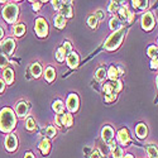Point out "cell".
Returning a JSON list of instances; mask_svg holds the SVG:
<instances>
[{"label": "cell", "mask_w": 158, "mask_h": 158, "mask_svg": "<svg viewBox=\"0 0 158 158\" xmlns=\"http://www.w3.org/2000/svg\"><path fill=\"white\" fill-rule=\"evenodd\" d=\"M17 119L14 111L10 108H4L0 111V130L4 133H10V131L15 128Z\"/></svg>", "instance_id": "cell-1"}, {"label": "cell", "mask_w": 158, "mask_h": 158, "mask_svg": "<svg viewBox=\"0 0 158 158\" xmlns=\"http://www.w3.org/2000/svg\"><path fill=\"white\" fill-rule=\"evenodd\" d=\"M124 33H125V31L122 28V29H119V31H116V32H114L108 39H106V42H105V48H106L108 51H114V49H116L118 47L120 46V43H122V39H123V37H124Z\"/></svg>", "instance_id": "cell-2"}, {"label": "cell", "mask_w": 158, "mask_h": 158, "mask_svg": "<svg viewBox=\"0 0 158 158\" xmlns=\"http://www.w3.org/2000/svg\"><path fill=\"white\" fill-rule=\"evenodd\" d=\"M3 17L8 23H14L18 18V6L15 4H9L3 9Z\"/></svg>", "instance_id": "cell-3"}, {"label": "cell", "mask_w": 158, "mask_h": 158, "mask_svg": "<svg viewBox=\"0 0 158 158\" xmlns=\"http://www.w3.org/2000/svg\"><path fill=\"white\" fill-rule=\"evenodd\" d=\"M35 33H37L38 37H41V38L47 35V33H48V24H47L46 19L38 18L35 20Z\"/></svg>", "instance_id": "cell-4"}, {"label": "cell", "mask_w": 158, "mask_h": 158, "mask_svg": "<svg viewBox=\"0 0 158 158\" xmlns=\"http://www.w3.org/2000/svg\"><path fill=\"white\" fill-rule=\"evenodd\" d=\"M154 27V18L152 13H144L142 17V28L144 31H151Z\"/></svg>", "instance_id": "cell-5"}, {"label": "cell", "mask_w": 158, "mask_h": 158, "mask_svg": "<svg viewBox=\"0 0 158 158\" xmlns=\"http://www.w3.org/2000/svg\"><path fill=\"white\" fill-rule=\"evenodd\" d=\"M5 148L9 152H14L18 148V139L14 134H9L5 139Z\"/></svg>", "instance_id": "cell-6"}, {"label": "cell", "mask_w": 158, "mask_h": 158, "mask_svg": "<svg viewBox=\"0 0 158 158\" xmlns=\"http://www.w3.org/2000/svg\"><path fill=\"white\" fill-rule=\"evenodd\" d=\"M67 109L70 110V113H75L78 109V96L76 94H71L67 99Z\"/></svg>", "instance_id": "cell-7"}, {"label": "cell", "mask_w": 158, "mask_h": 158, "mask_svg": "<svg viewBox=\"0 0 158 158\" xmlns=\"http://www.w3.org/2000/svg\"><path fill=\"white\" fill-rule=\"evenodd\" d=\"M72 2H62L61 4V15L64 18H71L72 17Z\"/></svg>", "instance_id": "cell-8"}, {"label": "cell", "mask_w": 158, "mask_h": 158, "mask_svg": "<svg viewBox=\"0 0 158 158\" xmlns=\"http://www.w3.org/2000/svg\"><path fill=\"white\" fill-rule=\"evenodd\" d=\"M66 62H67V64L71 69H76L78 66V62H80V58H78L76 52H71L70 55L66 56Z\"/></svg>", "instance_id": "cell-9"}, {"label": "cell", "mask_w": 158, "mask_h": 158, "mask_svg": "<svg viewBox=\"0 0 158 158\" xmlns=\"http://www.w3.org/2000/svg\"><path fill=\"white\" fill-rule=\"evenodd\" d=\"M101 135H102V139H104L105 142H108V143L111 142V139H113V137H114V130H113V128L109 127V125H106L105 128H102Z\"/></svg>", "instance_id": "cell-10"}, {"label": "cell", "mask_w": 158, "mask_h": 158, "mask_svg": "<svg viewBox=\"0 0 158 158\" xmlns=\"http://www.w3.org/2000/svg\"><path fill=\"white\" fill-rule=\"evenodd\" d=\"M14 48H15V41L14 39H11V38L6 39V41L3 43V49H4V52L6 55H11L13 51H14Z\"/></svg>", "instance_id": "cell-11"}, {"label": "cell", "mask_w": 158, "mask_h": 158, "mask_svg": "<svg viewBox=\"0 0 158 158\" xmlns=\"http://www.w3.org/2000/svg\"><path fill=\"white\" fill-rule=\"evenodd\" d=\"M27 114H28V104L25 101H20L17 105V115L20 118H24L27 116Z\"/></svg>", "instance_id": "cell-12"}, {"label": "cell", "mask_w": 158, "mask_h": 158, "mask_svg": "<svg viewBox=\"0 0 158 158\" xmlns=\"http://www.w3.org/2000/svg\"><path fill=\"white\" fill-rule=\"evenodd\" d=\"M118 140H119V143L124 144V146L129 143L130 138H129V133H128L127 129H122L119 133H118Z\"/></svg>", "instance_id": "cell-13"}, {"label": "cell", "mask_w": 158, "mask_h": 158, "mask_svg": "<svg viewBox=\"0 0 158 158\" xmlns=\"http://www.w3.org/2000/svg\"><path fill=\"white\" fill-rule=\"evenodd\" d=\"M135 131H137L138 138H140V139L146 138L147 134H148V129H147V127L144 125V124H138L137 128H135Z\"/></svg>", "instance_id": "cell-14"}, {"label": "cell", "mask_w": 158, "mask_h": 158, "mask_svg": "<svg viewBox=\"0 0 158 158\" xmlns=\"http://www.w3.org/2000/svg\"><path fill=\"white\" fill-rule=\"evenodd\" d=\"M31 73L33 77H39L42 73V66L39 63H33L31 66Z\"/></svg>", "instance_id": "cell-15"}, {"label": "cell", "mask_w": 158, "mask_h": 158, "mask_svg": "<svg viewBox=\"0 0 158 158\" xmlns=\"http://www.w3.org/2000/svg\"><path fill=\"white\" fill-rule=\"evenodd\" d=\"M44 77H46V80L48 82H52L55 80V77H56V72H55V69L53 67H47L46 71H44Z\"/></svg>", "instance_id": "cell-16"}, {"label": "cell", "mask_w": 158, "mask_h": 158, "mask_svg": "<svg viewBox=\"0 0 158 158\" xmlns=\"http://www.w3.org/2000/svg\"><path fill=\"white\" fill-rule=\"evenodd\" d=\"M39 149H41V152L43 154H48L49 153V149H51V143L48 139H43L41 142V144H39Z\"/></svg>", "instance_id": "cell-17"}, {"label": "cell", "mask_w": 158, "mask_h": 158, "mask_svg": "<svg viewBox=\"0 0 158 158\" xmlns=\"http://www.w3.org/2000/svg\"><path fill=\"white\" fill-rule=\"evenodd\" d=\"M55 25L58 28V29H62L64 28V25H66V18L62 17L61 14H58L56 18H55Z\"/></svg>", "instance_id": "cell-18"}, {"label": "cell", "mask_w": 158, "mask_h": 158, "mask_svg": "<svg viewBox=\"0 0 158 158\" xmlns=\"http://www.w3.org/2000/svg\"><path fill=\"white\" fill-rule=\"evenodd\" d=\"M4 78H5L6 84H11L13 80H14V72H13V70L5 69V70H4Z\"/></svg>", "instance_id": "cell-19"}, {"label": "cell", "mask_w": 158, "mask_h": 158, "mask_svg": "<svg viewBox=\"0 0 158 158\" xmlns=\"http://www.w3.org/2000/svg\"><path fill=\"white\" fill-rule=\"evenodd\" d=\"M52 108H53V110L57 113V114H62L63 113V109H64V105L61 100H56L53 102V105H52Z\"/></svg>", "instance_id": "cell-20"}, {"label": "cell", "mask_w": 158, "mask_h": 158, "mask_svg": "<svg viewBox=\"0 0 158 158\" xmlns=\"http://www.w3.org/2000/svg\"><path fill=\"white\" fill-rule=\"evenodd\" d=\"M110 28H111V31H114V32L122 29L120 20L118 19V18H111V20H110Z\"/></svg>", "instance_id": "cell-21"}, {"label": "cell", "mask_w": 158, "mask_h": 158, "mask_svg": "<svg viewBox=\"0 0 158 158\" xmlns=\"http://www.w3.org/2000/svg\"><path fill=\"white\" fill-rule=\"evenodd\" d=\"M25 33V27H24V24H17L15 27H14V34L20 37Z\"/></svg>", "instance_id": "cell-22"}, {"label": "cell", "mask_w": 158, "mask_h": 158, "mask_svg": "<svg viewBox=\"0 0 158 158\" xmlns=\"http://www.w3.org/2000/svg\"><path fill=\"white\" fill-rule=\"evenodd\" d=\"M62 125L64 127H71L72 125V115L69 113V114H63V123Z\"/></svg>", "instance_id": "cell-23"}, {"label": "cell", "mask_w": 158, "mask_h": 158, "mask_svg": "<svg viewBox=\"0 0 158 158\" xmlns=\"http://www.w3.org/2000/svg\"><path fill=\"white\" fill-rule=\"evenodd\" d=\"M118 76H119V75H118L116 67L111 66V67L109 69V71H108V77L110 78V80H116V77H118Z\"/></svg>", "instance_id": "cell-24"}, {"label": "cell", "mask_w": 158, "mask_h": 158, "mask_svg": "<svg viewBox=\"0 0 158 158\" xmlns=\"http://www.w3.org/2000/svg\"><path fill=\"white\" fill-rule=\"evenodd\" d=\"M105 77H106V72H105V70L104 69H99L96 71V73H95V78L98 81H102Z\"/></svg>", "instance_id": "cell-25"}, {"label": "cell", "mask_w": 158, "mask_h": 158, "mask_svg": "<svg viewBox=\"0 0 158 158\" xmlns=\"http://www.w3.org/2000/svg\"><path fill=\"white\" fill-rule=\"evenodd\" d=\"M102 90H104V93H105V96H109V95H111L114 93V89H113V85L111 84H105L104 87H102Z\"/></svg>", "instance_id": "cell-26"}, {"label": "cell", "mask_w": 158, "mask_h": 158, "mask_svg": "<svg viewBox=\"0 0 158 158\" xmlns=\"http://www.w3.org/2000/svg\"><path fill=\"white\" fill-rule=\"evenodd\" d=\"M62 49H63V52H64L66 56L70 55L71 52H72V46H71V43H70V42H64L63 46H62Z\"/></svg>", "instance_id": "cell-27"}, {"label": "cell", "mask_w": 158, "mask_h": 158, "mask_svg": "<svg viewBox=\"0 0 158 158\" xmlns=\"http://www.w3.org/2000/svg\"><path fill=\"white\" fill-rule=\"evenodd\" d=\"M46 135H47L48 138H53V137L56 135V129H55V127L49 125V127L46 129Z\"/></svg>", "instance_id": "cell-28"}, {"label": "cell", "mask_w": 158, "mask_h": 158, "mask_svg": "<svg viewBox=\"0 0 158 158\" xmlns=\"http://www.w3.org/2000/svg\"><path fill=\"white\" fill-rule=\"evenodd\" d=\"M64 57H66V55H64L62 47H61V48L57 51V53H56V58H57L58 62H63V61H64Z\"/></svg>", "instance_id": "cell-29"}, {"label": "cell", "mask_w": 158, "mask_h": 158, "mask_svg": "<svg viewBox=\"0 0 158 158\" xmlns=\"http://www.w3.org/2000/svg\"><path fill=\"white\" fill-rule=\"evenodd\" d=\"M123 149L119 148V147H116L114 151H113V158H123Z\"/></svg>", "instance_id": "cell-30"}, {"label": "cell", "mask_w": 158, "mask_h": 158, "mask_svg": "<svg viewBox=\"0 0 158 158\" xmlns=\"http://www.w3.org/2000/svg\"><path fill=\"white\" fill-rule=\"evenodd\" d=\"M25 127H27L28 130H33V129L35 128V122H34L33 118H28L27 123H25Z\"/></svg>", "instance_id": "cell-31"}, {"label": "cell", "mask_w": 158, "mask_h": 158, "mask_svg": "<svg viewBox=\"0 0 158 158\" xmlns=\"http://www.w3.org/2000/svg\"><path fill=\"white\" fill-rule=\"evenodd\" d=\"M87 23H89V25H90L91 28H96V25H98V19L95 18V15H91V17L89 18Z\"/></svg>", "instance_id": "cell-32"}, {"label": "cell", "mask_w": 158, "mask_h": 158, "mask_svg": "<svg viewBox=\"0 0 158 158\" xmlns=\"http://www.w3.org/2000/svg\"><path fill=\"white\" fill-rule=\"evenodd\" d=\"M148 56L152 57V58H156L157 57V47L156 46H151L148 48Z\"/></svg>", "instance_id": "cell-33"}, {"label": "cell", "mask_w": 158, "mask_h": 158, "mask_svg": "<svg viewBox=\"0 0 158 158\" xmlns=\"http://www.w3.org/2000/svg\"><path fill=\"white\" fill-rule=\"evenodd\" d=\"M147 152H148V154H149V157L151 158H157V148L156 147H148L147 148Z\"/></svg>", "instance_id": "cell-34"}, {"label": "cell", "mask_w": 158, "mask_h": 158, "mask_svg": "<svg viewBox=\"0 0 158 158\" xmlns=\"http://www.w3.org/2000/svg\"><path fill=\"white\" fill-rule=\"evenodd\" d=\"M9 63V61H8V58H6V56H4L3 53H0V67L2 69H4L5 66Z\"/></svg>", "instance_id": "cell-35"}, {"label": "cell", "mask_w": 158, "mask_h": 158, "mask_svg": "<svg viewBox=\"0 0 158 158\" xmlns=\"http://www.w3.org/2000/svg\"><path fill=\"white\" fill-rule=\"evenodd\" d=\"M55 122H56V124L58 127H61L62 123H63V114H57L56 118H55Z\"/></svg>", "instance_id": "cell-36"}, {"label": "cell", "mask_w": 158, "mask_h": 158, "mask_svg": "<svg viewBox=\"0 0 158 158\" xmlns=\"http://www.w3.org/2000/svg\"><path fill=\"white\" fill-rule=\"evenodd\" d=\"M113 89H114V93H119L122 90V82L120 81H115V85H113Z\"/></svg>", "instance_id": "cell-37"}, {"label": "cell", "mask_w": 158, "mask_h": 158, "mask_svg": "<svg viewBox=\"0 0 158 158\" xmlns=\"http://www.w3.org/2000/svg\"><path fill=\"white\" fill-rule=\"evenodd\" d=\"M119 13H120V15L123 17V18H128V14H129V10L127 9V6H124V8H122V9H119Z\"/></svg>", "instance_id": "cell-38"}, {"label": "cell", "mask_w": 158, "mask_h": 158, "mask_svg": "<svg viewBox=\"0 0 158 158\" xmlns=\"http://www.w3.org/2000/svg\"><path fill=\"white\" fill-rule=\"evenodd\" d=\"M118 10V3H115V2H111L110 4H109V11H111V13H115Z\"/></svg>", "instance_id": "cell-39"}, {"label": "cell", "mask_w": 158, "mask_h": 158, "mask_svg": "<svg viewBox=\"0 0 158 158\" xmlns=\"http://www.w3.org/2000/svg\"><path fill=\"white\" fill-rule=\"evenodd\" d=\"M90 158H100V152L99 151H93L90 154Z\"/></svg>", "instance_id": "cell-40"}, {"label": "cell", "mask_w": 158, "mask_h": 158, "mask_svg": "<svg viewBox=\"0 0 158 158\" xmlns=\"http://www.w3.org/2000/svg\"><path fill=\"white\" fill-rule=\"evenodd\" d=\"M39 8H41V3H39V2H33V9H34L35 11H38Z\"/></svg>", "instance_id": "cell-41"}, {"label": "cell", "mask_w": 158, "mask_h": 158, "mask_svg": "<svg viewBox=\"0 0 158 158\" xmlns=\"http://www.w3.org/2000/svg\"><path fill=\"white\" fill-rule=\"evenodd\" d=\"M95 18H96V19H98V18H99V19H102V18H104V14H102V11H101V10H98V11H96Z\"/></svg>", "instance_id": "cell-42"}, {"label": "cell", "mask_w": 158, "mask_h": 158, "mask_svg": "<svg viewBox=\"0 0 158 158\" xmlns=\"http://www.w3.org/2000/svg\"><path fill=\"white\" fill-rule=\"evenodd\" d=\"M52 3H53L55 9H60L61 8V4H62V2H58V0H56V2H52Z\"/></svg>", "instance_id": "cell-43"}, {"label": "cell", "mask_w": 158, "mask_h": 158, "mask_svg": "<svg viewBox=\"0 0 158 158\" xmlns=\"http://www.w3.org/2000/svg\"><path fill=\"white\" fill-rule=\"evenodd\" d=\"M157 66H158V64H157V57H156V58H153L152 62H151V67H152V69H157Z\"/></svg>", "instance_id": "cell-44"}, {"label": "cell", "mask_w": 158, "mask_h": 158, "mask_svg": "<svg viewBox=\"0 0 158 158\" xmlns=\"http://www.w3.org/2000/svg\"><path fill=\"white\" fill-rule=\"evenodd\" d=\"M128 22L129 23H131V22H133V19H134V14H133V13H129V14H128Z\"/></svg>", "instance_id": "cell-45"}, {"label": "cell", "mask_w": 158, "mask_h": 158, "mask_svg": "<svg viewBox=\"0 0 158 158\" xmlns=\"http://www.w3.org/2000/svg\"><path fill=\"white\" fill-rule=\"evenodd\" d=\"M131 3H133V6L134 8H139L140 6V2H139V0H133Z\"/></svg>", "instance_id": "cell-46"}, {"label": "cell", "mask_w": 158, "mask_h": 158, "mask_svg": "<svg viewBox=\"0 0 158 158\" xmlns=\"http://www.w3.org/2000/svg\"><path fill=\"white\" fill-rule=\"evenodd\" d=\"M4 87H5V84H4V81L2 80V78H0V93L4 91Z\"/></svg>", "instance_id": "cell-47"}, {"label": "cell", "mask_w": 158, "mask_h": 158, "mask_svg": "<svg viewBox=\"0 0 158 158\" xmlns=\"http://www.w3.org/2000/svg\"><path fill=\"white\" fill-rule=\"evenodd\" d=\"M147 6H148V2H140V6L139 8L144 9V8H147Z\"/></svg>", "instance_id": "cell-48"}, {"label": "cell", "mask_w": 158, "mask_h": 158, "mask_svg": "<svg viewBox=\"0 0 158 158\" xmlns=\"http://www.w3.org/2000/svg\"><path fill=\"white\" fill-rule=\"evenodd\" d=\"M116 71H118V75H123V73H124L123 67H118V69H116Z\"/></svg>", "instance_id": "cell-49"}, {"label": "cell", "mask_w": 158, "mask_h": 158, "mask_svg": "<svg viewBox=\"0 0 158 158\" xmlns=\"http://www.w3.org/2000/svg\"><path fill=\"white\" fill-rule=\"evenodd\" d=\"M109 144H110V149H111V151H114V149L116 148V146H115L114 142H109Z\"/></svg>", "instance_id": "cell-50"}, {"label": "cell", "mask_w": 158, "mask_h": 158, "mask_svg": "<svg viewBox=\"0 0 158 158\" xmlns=\"http://www.w3.org/2000/svg\"><path fill=\"white\" fill-rule=\"evenodd\" d=\"M24 158H35V157H34V156H33V154H32L31 152H28L27 154H25V156H24Z\"/></svg>", "instance_id": "cell-51"}, {"label": "cell", "mask_w": 158, "mask_h": 158, "mask_svg": "<svg viewBox=\"0 0 158 158\" xmlns=\"http://www.w3.org/2000/svg\"><path fill=\"white\" fill-rule=\"evenodd\" d=\"M4 37V29L2 28V27H0V39H2Z\"/></svg>", "instance_id": "cell-52"}, {"label": "cell", "mask_w": 158, "mask_h": 158, "mask_svg": "<svg viewBox=\"0 0 158 158\" xmlns=\"http://www.w3.org/2000/svg\"><path fill=\"white\" fill-rule=\"evenodd\" d=\"M124 158H133V156H130V154H127Z\"/></svg>", "instance_id": "cell-53"}]
</instances>
